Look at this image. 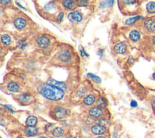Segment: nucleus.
<instances>
[{
	"label": "nucleus",
	"instance_id": "7",
	"mask_svg": "<svg viewBox=\"0 0 155 138\" xmlns=\"http://www.w3.org/2000/svg\"><path fill=\"white\" fill-rule=\"evenodd\" d=\"M126 49H127V47H126L125 44L122 43H118L117 44H116L114 47V52L119 54H124L126 51Z\"/></svg>",
	"mask_w": 155,
	"mask_h": 138
},
{
	"label": "nucleus",
	"instance_id": "14",
	"mask_svg": "<svg viewBox=\"0 0 155 138\" xmlns=\"http://www.w3.org/2000/svg\"><path fill=\"white\" fill-rule=\"evenodd\" d=\"M38 122V119L35 116H29L26 120V124L28 126L30 127H34Z\"/></svg>",
	"mask_w": 155,
	"mask_h": 138
},
{
	"label": "nucleus",
	"instance_id": "17",
	"mask_svg": "<svg viewBox=\"0 0 155 138\" xmlns=\"http://www.w3.org/2000/svg\"><path fill=\"white\" fill-rule=\"evenodd\" d=\"M7 88L11 92H17L19 89V86L16 83L14 82H12L8 84Z\"/></svg>",
	"mask_w": 155,
	"mask_h": 138
},
{
	"label": "nucleus",
	"instance_id": "13",
	"mask_svg": "<svg viewBox=\"0 0 155 138\" xmlns=\"http://www.w3.org/2000/svg\"><path fill=\"white\" fill-rule=\"evenodd\" d=\"M140 37H141L140 33L138 31L133 30L130 33V38L133 41H138L140 39Z\"/></svg>",
	"mask_w": 155,
	"mask_h": 138
},
{
	"label": "nucleus",
	"instance_id": "29",
	"mask_svg": "<svg viewBox=\"0 0 155 138\" xmlns=\"http://www.w3.org/2000/svg\"><path fill=\"white\" fill-rule=\"evenodd\" d=\"M0 3H1L2 4L4 5V4H7L9 3H11V1H1Z\"/></svg>",
	"mask_w": 155,
	"mask_h": 138
},
{
	"label": "nucleus",
	"instance_id": "21",
	"mask_svg": "<svg viewBox=\"0 0 155 138\" xmlns=\"http://www.w3.org/2000/svg\"><path fill=\"white\" fill-rule=\"evenodd\" d=\"M1 41L2 42L5 44H9L10 43L11 41V39L8 35H3L1 37Z\"/></svg>",
	"mask_w": 155,
	"mask_h": 138
},
{
	"label": "nucleus",
	"instance_id": "30",
	"mask_svg": "<svg viewBox=\"0 0 155 138\" xmlns=\"http://www.w3.org/2000/svg\"><path fill=\"white\" fill-rule=\"evenodd\" d=\"M152 107H153V108L155 109V99L153 100V102H152Z\"/></svg>",
	"mask_w": 155,
	"mask_h": 138
},
{
	"label": "nucleus",
	"instance_id": "9",
	"mask_svg": "<svg viewBox=\"0 0 155 138\" xmlns=\"http://www.w3.org/2000/svg\"><path fill=\"white\" fill-rule=\"evenodd\" d=\"M89 114L94 117H98L102 114V110L99 108H92L90 109Z\"/></svg>",
	"mask_w": 155,
	"mask_h": 138
},
{
	"label": "nucleus",
	"instance_id": "27",
	"mask_svg": "<svg viewBox=\"0 0 155 138\" xmlns=\"http://www.w3.org/2000/svg\"><path fill=\"white\" fill-rule=\"evenodd\" d=\"M63 16H64V14H63V12H61V13L59 14V15H58V18H57L58 21H59V22L61 21V20H62V19H63Z\"/></svg>",
	"mask_w": 155,
	"mask_h": 138
},
{
	"label": "nucleus",
	"instance_id": "22",
	"mask_svg": "<svg viewBox=\"0 0 155 138\" xmlns=\"http://www.w3.org/2000/svg\"><path fill=\"white\" fill-rule=\"evenodd\" d=\"M19 99L21 101H22V102H27V101L30 100L31 96L27 94H23L19 96Z\"/></svg>",
	"mask_w": 155,
	"mask_h": 138
},
{
	"label": "nucleus",
	"instance_id": "31",
	"mask_svg": "<svg viewBox=\"0 0 155 138\" xmlns=\"http://www.w3.org/2000/svg\"><path fill=\"white\" fill-rule=\"evenodd\" d=\"M65 138H76V137H75L73 136L69 135V136H67L65 137Z\"/></svg>",
	"mask_w": 155,
	"mask_h": 138
},
{
	"label": "nucleus",
	"instance_id": "10",
	"mask_svg": "<svg viewBox=\"0 0 155 138\" xmlns=\"http://www.w3.org/2000/svg\"><path fill=\"white\" fill-rule=\"evenodd\" d=\"M145 27L146 29L152 32H155V21L152 20H149L145 22Z\"/></svg>",
	"mask_w": 155,
	"mask_h": 138
},
{
	"label": "nucleus",
	"instance_id": "23",
	"mask_svg": "<svg viewBox=\"0 0 155 138\" xmlns=\"http://www.w3.org/2000/svg\"><path fill=\"white\" fill-rule=\"evenodd\" d=\"M87 76H88L89 78H91L92 79V80H93L94 82H95L96 83H101V79L99 77L93 74L89 73V74H87Z\"/></svg>",
	"mask_w": 155,
	"mask_h": 138
},
{
	"label": "nucleus",
	"instance_id": "15",
	"mask_svg": "<svg viewBox=\"0 0 155 138\" xmlns=\"http://www.w3.org/2000/svg\"><path fill=\"white\" fill-rule=\"evenodd\" d=\"M95 101V98L93 95H89L87 96L84 99V103L86 105H92Z\"/></svg>",
	"mask_w": 155,
	"mask_h": 138
},
{
	"label": "nucleus",
	"instance_id": "3",
	"mask_svg": "<svg viewBox=\"0 0 155 138\" xmlns=\"http://www.w3.org/2000/svg\"><path fill=\"white\" fill-rule=\"evenodd\" d=\"M47 84L56 88L60 89L63 91H66V89H67L66 85L64 82H58V81H56L55 80H53V79H49V80H48Z\"/></svg>",
	"mask_w": 155,
	"mask_h": 138
},
{
	"label": "nucleus",
	"instance_id": "2",
	"mask_svg": "<svg viewBox=\"0 0 155 138\" xmlns=\"http://www.w3.org/2000/svg\"><path fill=\"white\" fill-rule=\"evenodd\" d=\"M82 15L78 11H74L68 15V19L72 23H78L81 21Z\"/></svg>",
	"mask_w": 155,
	"mask_h": 138
},
{
	"label": "nucleus",
	"instance_id": "19",
	"mask_svg": "<svg viewBox=\"0 0 155 138\" xmlns=\"http://www.w3.org/2000/svg\"><path fill=\"white\" fill-rule=\"evenodd\" d=\"M147 10L149 14H153L155 13V3L150 2L147 4Z\"/></svg>",
	"mask_w": 155,
	"mask_h": 138
},
{
	"label": "nucleus",
	"instance_id": "16",
	"mask_svg": "<svg viewBox=\"0 0 155 138\" xmlns=\"http://www.w3.org/2000/svg\"><path fill=\"white\" fill-rule=\"evenodd\" d=\"M96 105L99 108H103L107 107V100L101 97L97 100L96 102Z\"/></svg>",
	"mask_w": 155,
	"mask_h": 138
},
{
	"label": "nucleus",
	"instance_id": "33",
	"mask_svg": "<svg viewBox=\"0 0 155 138\" xmlns=\"http://www.w3.org/2000/svg\"><path fill=\"white\" fill-rule=\"evenodd\" d=\"M96 138H105V137H104V136H99V137H96Z\"/></svg>",
	"mask_w": 155,
	"mask_h": 138
},
{
	"label": "nucleus",
	"instance_id": "35",
	"mask_svg": "<svg viewBox=\"0 0 155 138\" xmlns=\"http://www.w3.org/2000/svg\"><path fill=\"white\" fill-rule=\"evenodd\" d=\"M40 138H47V137H44V136H41V137H40Z\"/></svg>",
	"mask_w": 155,
	"mask_h": 138
},
{
	"label": "nucleus",
	"instance_id": "12",
	"mask_svg": "<svg viewBox=\"0 0 155 138\" xmlns=\"http://www.w3.org/2000/svg\"><path fill=\"white\" fill-rule=\"evenodd\" d=\"M60 59L63 62H67L70 59V54L66 51H62L60 54Z\"/></svg>",
	"mask_w": 155,
	"mask_h": 138
},
{
	"label": "nucleus",
	"instance_id": "20",
	"mask_svg": "<svg viewBox=\"0 0 155 138\" xmlns=\"http://www.w3.org/2000/svg\"><path fill=\"white\" fill-rule=\"evenodd\" d=\"M64 130L62 129L61 128H56L53 132V134L55 137H60L63 134Z\"/></svg>",
	"mask_w": 155,
	"mask_h": 138
},
{
	"label": "nucleus",
	"instance_id": "28",
	"mask_svg": "<svg viewBox=\"0 0 155 138\" xmlns=\"http://www.w3.org/2000/svg\"><path fill=\"white\" fill-rule=\"evenodd\" d=\"M130 105H131V107H137V105H138V104H137V102H136V101H134V100H133L132 102H131Z\"/></svg>",
	"mask_w": 155,
	"mask_h": 138
},
{
	"label": "nucleus",
	"instance_id": "4",
	"mask_svg": "<svg viewBox=\"0 0 155 138\" xmlns=\"http://www.w3.org/2000/svg\"><path fill=\"white\" fill-rule=\"evenodd\" d=\"M106 131V128L101 125H95L92 127V132L95 134H102Z\"/></svg>",
	"mask_w": 155,
	"mask_h": 138
},
{
	"label": "nucleus",
	"instance_id": "6",
	"mask_svg": "<svg viewBox=\"0 0 155 138\" xmlns=\"http://www.w3.org/2000/svg\"><path fill=\"white\" fill-rule=\"evenodd\" d=\"M54 112H55L56 116L59 119L64 118L67 114L66 110L61 107L55 108V109H54Z\"/></svg>",
	"mask_w": 155,
	"mask_h": 138
},
{
	"label": "nucleus",
	"instance_id": "26",
	"mask_svg": "<svg viewBox=\"0 0 155 138\" xmlns=\"http://www.w3.org/2000/svg\"><path fill=\"white\" fill-rule=\"evenodd\" d=\"M78 5L81 6H85V5H87V4H88V1H78Z\"/></svg>",
	"mask_w": 155,
	"mask_h": 138
},
{
	"label": "nucleus",
	"instance_id": "34",
	"mask_svg": "<svg viewBox=\"0 0 155 138\" xmlns=\"http://www.w3.org/2000/svg\"><path fill=\"white\" fill-rule=\"evenodd\" d=\"M153 42H154V43L155 44V36L154 37V39H153Z\"/></svg>",
	"mask_w": 155,
	"mask_h": 138
},
{
	"label": "nucleus",
	"instance_id": "25",
	"mask_svg": "<svg viewBox=\"0 0 155 138\" xmlns=\"http://www.w3.org/2000/svg\"><path fill=\"white\" fill-rule=\"evenodd\" d=\"M113 1H102L101 4V6L102 7H110L113 5Z\"/></svg>",
	"mask_w": 155,
	"mask_h": 138
},
{
	"label": "nucleus",
	"instance_id": "24",
	"mask_svg": "<svg viewBox=\"0 0 155 138\" xmlns=\"http://www.w3.org/2000/svg\"><path fill=\"white\" fill-rule=\"evenodd\" d=\"M141 18H142L141 16H137V17L129 18V19H128L127 21H126V24H131L134 23L135 21H137L138 20L141 19Z\"/></svg>",
	"mask_w": 155,
	"mask_h": 138
},
{
	"label": "nucleus",
	"instance_id": "1",
	"mask_svg": "<svg viewBox=\"0 0 155 138\" xmlns=\"http://www.w3.org/2000/svg\"><path fill=\"white\" fill-rule=\"evenodd\" d=\"M38 90L44 97L52 100H59L64 95L63 91L48 84H44L39 86Z\"/></svg>",
	"mask_w": 155,
	"mask_h": 138
},
{
	"label": "nucleus",
	"instance_id": "11",
	"mask_svg": "<svg viewBox=\"0 0 155 138\" xmlns=\"http://www.w3.org/2000/svg\"><path fill=\"white\" fill-rule=\"evenodd\" d=\"M25 133L27 136H35L38 133V129L35 127L28 126L25 129Z\"/></svg>",
	"mask_w": 155,
	"mask_h": 138
},
{
	"label": "nucleus",
	"instance_id": "18",
	"mask_svg": "<svg viewBox=\"0 0 155 138\" xmlns=\"http://www.w3.org/2000/svg\"><path fill=\"white\" fill-rule=\"evenodd\" d=\"M63 4L65 8H67L69 9H74L76 6L75 2L74 1H71V0H69V1H63Z\"/></svg>",
	"mask_w": 155,
	"mask_h": 138
},
{
	"label": "nucleus",
	"instance_id": "5",
	"mask_svg": "<svg viewBox=\"0 0 155 138\" xmlns=\"http://www.w3.org/2000/svg\"><path fill=\"white\" fill-rule=\"evenodd\" d=\"M38 44L42 48H46L50 44V40L47 37L42 36L38 39Z\"/></svg>",
	"mask_w": 155,
	"mask_h": 138
},
{
	"label": "nucleus",
	"instance_id": "8",
	"mask_svg": "<svg viewBox=\"0 0 155 138\" xmlns=\"http://www.w3.org/2000/svg\"><path fill=\"white\" fill-rule=\"evenodd\" d=\"M14 25L16 28L19 29H21L26 26V21L23 19V18H18L14 21Z\"/></svg>",
	"mask_w": 155,
	"mask_h": 138
},
{
	"label": "nucleus",
	"instance_id": "32",
	"mask_svg": "<svg viewBox=\"0 0 155 138\" xmlns=\"http://www.w3.org/2000/svg\"><path fill=\"white\" fill-rule=\"evenodd\" d=\"M153 79L155 80V72H154V74H153Z\"/></svg>",
	"mask_w": 155,
	"mask_h": 138
}]
</instances>
